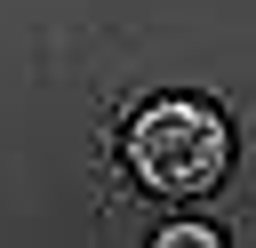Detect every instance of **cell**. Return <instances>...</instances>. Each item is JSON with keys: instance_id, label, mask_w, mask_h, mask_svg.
<instances>
[{"instance_id": "cell-1", "label": "cell", "mask_w": 256, "mask_h": 248, "mask_svg": "<svg viewBox=\"0 0 256 248\" xmlns=\"http://www.w3.org/2000/svg\"><path fill=\"white\" fill-rule=\"evenodd\" d=\"M224 160H232V136H224V120H216L208 104H192V96H160V104H144L136 128H128V168H136V184H152L160 200H200V192L224 176Z\"/></svg>"}, {"instance_id": "cell-2", "label": "cell", "mask_w": 256, "mask_h": 248, "mask_svg": "<svg viewBox=\"0 0 256 248\" xmlns=\"http://www.w3.org/2000/svg\"><path fill=\"white\" fill-rule=\"evenodd\" d=\"M160 248H216V224H168Z\"/></svg>"}]
</instances>
